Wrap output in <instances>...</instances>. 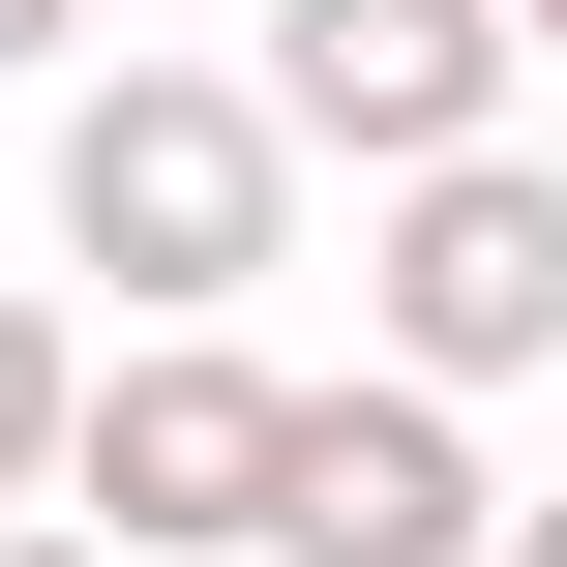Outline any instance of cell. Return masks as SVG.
Segmentation results:
<instances>
[{
	"instance_id": "7a4b0ae2",
	"label": "cell",
	"mask_w": 567,
	"mask_h": 567,
	"mask_svg": "<svg viewBox=\"0 0 567 567\" xmlns=\"http://www.w3.org/2000/svg\"><path fill=\"white\" fill-rule=\"evenodd\" d=\"M120 567H269V508H299V389L239 359V329H150L120 389H90V478H60Z\"/></svg>"
},
{
	"instance_id": "277c9868",
	"label": "cell",
	"mask_w": 567,
	"mask_h": 567,
	"mask_svg": "<svg viewBox=\"0 0 567 567\" xmlns=\"http://www.w3.org/2000/svg\"><path fill=\"white\" fill-rule=\"evenodd\" d=\"M508 90H538V30H508V0H269V120H299V150H359V209H389V179H449V150H508Z\"/></svg>"
},
{
	"instance_id": "6da1fadb",
	"label": "cell",
	"mask_w": 567,
	"mask_h": 567,
	"mask_svg": "<svg viewBox=\"0 0 567 567\" xmlns=\"http://www.w3.org/2000/svg\"><path fill=\"white\" fill-rule=\"evenodd\" d=\"M60 269H120L150 329H239V299L299 269V120H269V60H120V90H60Z\"/></svg>"
},
{
	"instance_id": "ba28073f",
	"label": "cell",
	"mask_w": 567,
	"mask_h": 567,
	"mask_svg": "<svg viewBox=\"0 0 567 567\" xmlns=\"http://www.w3.org/2000/svg\"><path fill=\"white\" fill-rule=\"evenodd\" d=\"M0 567H120V538H90V508H30V538H0Z\"/></svg>"
},
{
	"instance_id": "9c48e42d",
	"label": "cell",
	"mask_w": 567,
	"mask_h": 567,
	"mask_svg": "<svg viewBox=\"0 0 567 567\" xmlns=\"http://www.w3.org/2000/svg\"><path fill=\"white\" fill-rule=\"evenodd\" d=\"M508 567H567V478H538V508H508Z\"/></svg>"
},
{
	"instance_id": "3957f363",
	"label": "cell",
	"mask_w": 567,
	"mask_h": 567,
	"mask_svg": "<svg viewBox=\"0 0 567 567\" xmlns=\"http://www.w3.org/2000/svg\"><path fill=\"white\" fill-rule=\"evenodd\" d=\"M359 329H389V389H508V359H567V179H538V150L389 179V209H359Z\"/></svg>"
},
{
	"instance_id": "52a82bcc",
	"label": "cell",
	"mask_w": 567,
	"mask_h": 567,
	"mask_svg": "<svg viewBox=\"0 0 567 567\" xmlns=\"http://www.w3.org/2000/svg\"><path fill=\"white\" fill-rule=\"evenodd\" d=\"M0 90H90V0H0Z\"/></svg>"
},
{
	"instance_id": "30bf717a",
	"label": "cell",
	"mask_w": 567,
	"mask_h": 567,
	"mask_svg": "<svg viewBox=\"0 0 567 567\" xmlns=\"http://www.w3.org/2000/svg\"><path fill=\"white\" fill-rule=\"evenodd\" d=\"M508 30H538V60H567V0H508Z\"/></svg>"
},
{
	"instance_id": "8992f818",
	"label": "cell",
	"mask_w": 567,
	"mask_h": 567,
	"mask_svg": "<svg viewBox=\"0 0 567 567\" xmlns=\"http://www.w3.org/2000/svg\"><path fill=\"white\" fill-rule=\"evenodd\" d=\"M90 389H120V359H90V329H60L30 269H0V538H30L60 478H90Z\"/></svg>"
},
{
	"instance_id": "5b68a950",
	"label": "cell",
	"mask_w": 567,
	"mask_h": 567,
	"mask_svg": "<svg viewBox=\"0 0 567 567\" xmlns=\"http://www.w3.org/2000/svg\"><path fill=\"white\" fill-rule=\"evenodd\" d=\"M508 508L538 478H478V389H299V508H269V567H508Z\"/></svg>"
}]
</instances>
